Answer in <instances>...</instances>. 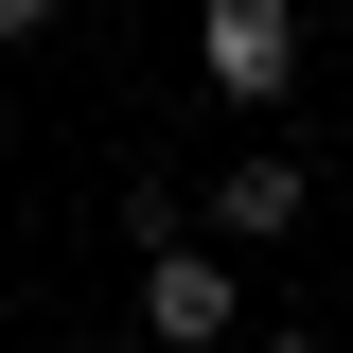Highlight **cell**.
<instances>
[{
	"label": "cell",
	"mask_w": 353,
	"mask_h": 353,
	"mask_svg": "<svg viewBox=\"0 0 353 353\" xmlns=\"http://www.w3.org/2000/svg\"><path fill=\"white\" fill-rule=\"evenodd\" d=\"M124 230H141V336H159V353L248 336V265L212 248V212H194V194H124Z\"/></svg>",
	"instance_id": "6da1fadb"
},
{
	"label": "cell",
	"mask_w": 353,
	"mask_h": 353,
	"mask_svg": "<svg viewBox=\"0 0 353 353\" xmlns=\"http://www.w3.org/2000/svg\"><path fill=\"white\" fill-rule=\"evenodd\" d=\"M194 71L265 124V106L301 88V0H194Z\"/></svg>",
	"instance_id": "7a4b0ae2"
},
{
	"label": "cell",
	"mask_w": 353,
	"mask_h": 353,
	"mask_svg": "<svg viewBox=\"0 0 353 353\" xmlns=\"http://www.w3.org/2000/svg\"><path fill=\"white\" fill-rule=\"evenodd\" d=\"M301 194H318V176H301V159H283V141H248V159H230V176H212V194H194V212H212V230H230V248H265V230H301Z\"/></svg>",
	"instance_id": "3957f363"
},
{
	"label": "cell",
	"mask_w": 353,
	"mask_h": 353,
	"mask_svg": "<svg viewBox=\"0 0 353 353\" xmlns=\"http://www.w3.org/2000/svg\"><path fill=\"white\" fill-rule=\"evenodd\" d=\"M18 36H53V0H0V53H18Z\"/></svg>",
	"instance_id": "277c9868"
}]
</instances>
